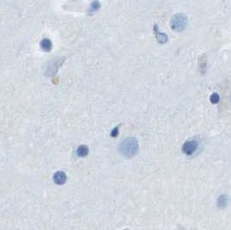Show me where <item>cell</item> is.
Here are the masks:
<instances>
[{
	"instance_id": "obj_1",
	"label": "cell",
	"mask_w": 231,
	"mask_h": 230,
	"mask_svg": "<svg viewBox=\"0 0 231 230\" xmlns=\"http://www.w3.org/2000/svg\"><path fill=\"white\" fill-rule=\"evenodd\" d=\"M119 151L126 158H133L139 151L138 141L135 138H132V137L122 140L121 143L120 144Z\"/></svg>"
},
{
	"instance_id": "obj_2",
	"label": "cell",
	"mask_w": 231,
	"mask_h": 230,
	"mask_svg": "<svg viewBox=\"0 0 231 230\" xmlns=\"http://www.w3.org/2000/svg\"><path fill=\"white\" fill-rule=\"evenodd\" d=\"M187 24V17L183 13L174 15L171 21V27L173 30L180 32L185 29Z\"/></svg>"
},
{
	"instance_id": "obj_3",
	"label": "cell",
	"mask_w": 231,
	"mask_h": 230,
	"mask_svg": "<svg viewBox=\"0 0 231 230\" xmlns=\"http://www.w3.org/2000/svg\"><path fill=\"white\" fill-rule=\"evenodd\" d=\"M198 143L196 140H189L185 142L182 148V152L186 155H192L197 149Z\"/></svg>"
},
{
	"instance_id": "obj_4",
	"label": "cell",
	"mask_w": 231,
	"mask_h": 230,
	"mask_svg": "<svg viewBox=\"0 0 231 230\" xmlns=\"http://www.w3.org/2000/svg\"><path fill=\"white\" fill-rule=\"evenodd\" d=\"M66 174L63 171H58L55 175H54V182L56 184H63L66 182Z\"/></svg>"
},
{
	"instance_id": "obj_5",
	"label": "cell",
	"mask_w": 231,
	"mask_h": 230,
	"mask_svg": "<svg viewBox=\"0 0 231 230\" xmlns=\"http://www.w3.org/2000/svg\"><path fill=\"white\" fill-rule=\"evenodd\" d=\"M154 31H155L156 38L159 41V43H166L167 40H168L167 36L165 33H160V32L159 31V28H158V26L157 25L154 26Z\"/></svg>"
},
{
	"instance_id": "obj_6",
	"label": "cell",
	"mask_w": 231,
	"mask_h": 230,
	"mask_svg": "<svg viewBox=\"0 0 231 230\" xmlns=\"http://www.w3.org/2000/svg\"><path fill=\"white\" fill-rule=\"evenodd\" d=\"M88 148L86 145H80V146L77 148L76 150V154L79 156V157H86L88 154Z\"/></svg>"
},
{
	"instance_id": "obj_7",
	"label": "cell",
	"mask_w": 231,
	"mask_h": 230,
	"mask_svg": "<svg viewBox=\"0 0 231 230\" xmlns=\"http://www.w3.org/2000/svg\"><path fill=\"white\" fill-rule=\"evenodd\" d=\"M228 203V198L226 195H222L217 200V205L219 208H224Z\"/></svg>"
},
{
	"instance_id": "obj_8",
	"label": "cell",
	"mask_w": 231,
	"mask_h": 230,
	"mask_svg": "<svg viewBox=\"0 0 231 230\" xmlns=\"http://www.w3.org/2000/svg\"><path fill=\"white\" fill-rule=\"evenodd\" d=\"M210 101H211L213 104H217V103L219 101V95L217 94L214 93L212 94V95L210 96Z\"/></svg>"
},
{
	"instance_id": "obj_9",
	"label": "cell",
	"mask_w": 231,
	"mask_h": 230,
	"mask_svg": "<svg viewBox=\"0 0 231 230\" xmlns=\"http://www.w3.org/2000/svg\"><path fill=\"white\" fill-rule=\"evenodd\" d=\"M100 6H101L100 3H99L98 1H95V2H93L92 5H91V11H97V10L100 8Z\"/></svg>"
},
{
	"instance_id": "obj_10",
	"label": "cell",
	"mask_w": 231,
	"mask_h": 230,
	"mask_svg": "<svg viewBox=\"0 0 231 230\" xmlns=\"http://www.w3.org/2000/svg\"><path fill=\"white\" fill-rule=\"evenodd\" d=\"M118 133H119V127L117 126V127H115L112 131L111 136H112V137H116V136H118Z\"/></svg>"
}]
</instances>
